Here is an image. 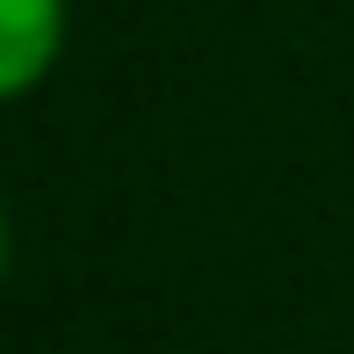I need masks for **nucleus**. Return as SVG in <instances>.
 Segmentation results:
<instances>
[{"label":"nucleus","instance_id":"nucleus-2","mask_svg":"<svg viewBox=\"0 0 354 354\" xmlns=\"http://www.w3.org/2000/svg\"><path fill=\"white\" fill-rule=\"evenodd\" d=\"M0 275H8V210H0Z\"/></svg>","mask_w":354,"mask_h":354},{"label":"nucleus","instance_id":"nucleus-1","mask_svg":"<svg viewBox=\"0 0 354 354\" xmlns=\"http://www.w3.org/2000/svg\"><path fill=\"white\" fill-rule=\"evenodd\" d=\"M66 51V0H0V102L29 94Z\"/></svg>","mask_w":354,"mask_h":354}]
</instances>
